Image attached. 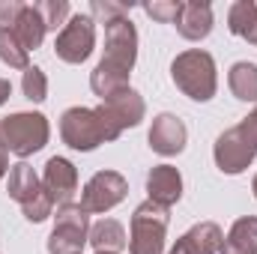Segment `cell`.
<instances>
[{
    "label": "cell",
    "mask_w": 257,
    "mask_h": 254,
    "mask_svg": "<svg viewBox=\"0 0 257 254\" xmlns=\"http://www.w3.org/2000/svg\"><path fill=\"white\" fill-rule=\"evenodd\" d=\"M138 60V30L132 18H120L105 24V54L90 72V90L105 102L128 90V75Z\"/></svg>",
    "instance_id": "obj_1"
},
{
    "label": "cell",
    "mask_w": 257,
    "mask_h": 254,
    "mask_svg": "<svg viewBox=\"0 0 257 254\" xmlns=\"http://www.w3.org/2000/svg\"><path fill=\"white\" fill-rule=\"evenodd\" d=\"M123 132L111 123V117L105 114V108H69L60 117V138L69 150L78 153H93L96 147L117 141Z\"/></svg>",
    "instance_id": "obj_2"
},
{
    "label": "cell",
    "mask_w": 257,
    "mask_h": 254,
    "mask_svg": "<svg viewBox=\"0 0 257 254\" xmlns=\"http://www.w3.org/2000/svg\"><path fill=\"white\" fill-rule=\"evenodd\" d=\"M171 78L183 96L192 102H209L218 90V69L209 51L203 48H189L174 57L171 63Z\"/></svg>",
    "instance_id": "obj_3"
},
{
    "label": "cell",
    "mask_w": 257,
    "mask_h": 254,
    "mask_svg": "<svg viewBox=\"0 0 257 254\" xmlns=\"http://www.w3.org/2000/svg\"><path fill=\"white\" fill-rule=\"evenodd\" d=\"M0 138L9 153H15L18 159H27L48 144L51 126H48L45 114H39V111H18V114H9L0 120Z\"/></svg>",
    "instance_id": "obj_4"
},
{
    "label": "cell",
    "mask_w": 257,
    "mask_h": 254,
    "mask_svg": "<svg viewBox=\"0 0 257 254\" xmlns=\"http://www.w3.org/2000/svg\"><path fill=\"white\" fill-rule=\"evenodd\" d=\"M168 209L144 200L135 206L128 221V254H165V236H168Z\"/></svg>",
    "instance_id": "obj_5"
},
{
    "label": "cell",
    "mask_w": 257,
    "mask_h": 254,
    "mask_svg": "<svg viewBox=\"0 0 257 254\" xmlns=\"http://www.w3.org/2000/svg\"><path fill=\"white\" fill-rule=\"evenodd\" d=\"M87 242H90V215L78 203L60 206L54 230L48 236V254H84Z\"/></svg>",
    "instance_id": "obj_6"
},
{
    "label": "cell",
    "mask_w": 257,
    "mask_h": 254,
    "mask_svg": "<svg viewBox=\"0 0 257 254\" xmlns=\"http://www.w3.org/2000/svg\"><path fill=\"white\" fill-rule=\"evenodd\" d=\"M93 48H96V21H93V15H87V12L72 15L63 24L57 42H54V54L63 63L78 66L93 54Z\"/></svg>",
    "instance_id": "obj_7"
},
{
    "label": "cell",
    "mask_w": 257,
    "mask_h": 254,
    "mask_svg": "<svg viewBox=\"0 0 257 254\" xmlns=\"http://www.w3.org/2000/svg\"><path fill=\"white\" fill-rule=\"evenodd\" d=\"M126 194H128V183L123 174H117V171H96L87 180L84 191H81V203L78 206L87 215H99V212H108L117 203H123Z\"/></svg>",
    "instance_id": "obj_8"
},
{
    "label": "cell",
    "mask_w": 257,
    "mask_h": 254,
    "mask_svg": "<svg viewBox=\"0 0 257 254\" xmlns=\"http://www.w3.org/2000/svg\"><path fill=\"white\" fill-rule=\"evenodd\" d=\"M254 156H257V147L239 132V126L221 132L215 147H212V159H215L218 171L227 174V177H239L242 171H248Z\"/></svg>",
    "instance_id": "obj_9"
},
{
    "label": "cell",
    "mask_w": 257,
    "mask_h": 254,
    "mask_svg": "<svg viewBox=\"0 0 257 254\" xmlns=\"http://www.w3.org/2000/svg\"><path fill=\"white\" fill-rule=\"evenodd\" d=\"M42 189L51 194V200L57 206H69L72 197L78 194V168L63 159V156H51L45 162V174H42Z\"/></svg>",
    "instance_id": "obj_10"
},
{
    "label": "cell",
    "mask_w": 257,
    "mask_h": 254,
    "mask_svg": "<svg viewBox=\"0 0 257 254\" xmlns=\"http://www.w3.org/2000/svg\"><path fill=\"white\" fill-rule=\"evenodd\" d=\"M153 153L159 156H180L186 150V141H189V132H186V123L177 117V114H159L153 117V126H150V135H147Z\"/></svg>",
    "instance_id": "obj_11"
},
{
    "label": "cell",
    "mask_w": 257,
    "mask_h": 254,
    "mask_svg": "<svg viewBox=\"0 0 257 254\" xmlns=\"http://www.w3.org/2000/svg\"><path fill=\"white\" fill-rule=\"evenodd\" d=\"M147 200L171 209L174 203H180L183 197V177L174 165H156L150 174H147Z\"/></svg>",
    "instance_id": "obj_12"
},
{
    "label": "cell",
    "mask_w": 257,
    "mask_h": 254,
    "mask_svg": "<svg viewBox=\"0 0 257 254\" xmlns=\"http://www.w3.org/2000/svg\"><path fill=\"white\" fill-rule=\"evenodd\" d=\"M102 108H105V114L111 117V123L120 129V132L141 126V120L147 117V102H144L141 93L132 90V87L123 90V93H117V96H111V99H105Z\"/></svg>",
    "instance_id": "obj_13"
},
{
    "label": "cell",
    "mask_w": 257,
    "mask_h": 254,
    "mask_svg": "<svg viewBox=\"0 0 257 254\" xmlns=\"http://www.w3.org/2000/svg\"><path fill=\"white\" fill-rule=\"evenodd\" d=\"M177 33L189 42H200L212 33V6L206 0H183V9L177 15Z\"/></svg>",
    "instance_id": "obj_14"
},
{
    "label": "cell",
    "mask_w": 257,
    "mask_h": 254,
    "mask_svg": "<svg viewBox=\"0 0 257 254\" xmlns=\"http://www.w3.org/2000/svg\"><path fill=\"white\" fill-rule=\"evenodd\" d=\"M221 242H224V233L215 221H200L189 227L180 239H177V248L183 254H218L221 251Z\"/></svg>",
    "instance_id": "obj_15"
},
{
    "label": "cell",
    "mask_w": 257,
    "mask_h": 254,
    "mask_svg": "<svg viewBox=\"0 0 257 254\" xmlns=\"http://www.w3.org/2000/svg\"><path fill=\"white\" fill-rule=\"evenodd\" d=\"M9 30L15 33V39L24 45V51H27V54H30V51H36V48L42 45L45 33H48L45 21H42L39 9H36L33 3H24V9L18 12V18H15V24H12Z\"/></svg>",
    "instance_id": "obj_16"
},
{
    "label": "cell",
    "mask_w": 257,
    "mask_h": 254,
    "mask_svg": "<svg viewBox=\"0 0 257 254\" xmlns=\"http://www.w3.org/2000/svg\"><path fill=\"white\" fill-rule=\"evenodd\" d=\"M218 254H257V215H242L230 224Z\"/></svg>",
    "instance_id": "obj_17"
},
{
    "label": "cell",
    "mask_w": 257,
    "mask_h": 254,
    "mask_svg": "<svg viewBox=\"0 0 257 254\" xmlns=\"http://www.w3.org/2000/svg\"><path fill=\"white\" fill-rule=\"evenodd\" d=\"M6 191H9V197L15 200V203H27V200H33L39 191H42V180H39V174L27 165V162H18V165H12L9 168V183H6Z\"/></svg>",
    "instance_id": "obj_18"
},
{
    "label": "cell",
    "mask_w": 257,
    "mask_h": 254,
    "mask_svg": "<svg viewBox=\"0 0 257 254\" xmlns=\"http://www.w3.org/2000/svg\"><path fill=\"white\" fill-rule=\"evenodd\" d=\"M227 30L257 48V3L254 0H236L227 9Z\"/></svg>",
    "instance_id": "obj_19"
},
{
    "label": "cell",
    "mask_w": 257,
    "mask_h": 254,
    "mask_svg": "<svg viewBox=\"0 0 257 254\" xmlns=\"http://www.w3.org/2000/svg\"><path fill=\"white\" fill-rule=\"evenodd\" d=\"M90 245H93V251L120 254L126 248V227L114 218H102V221L90 224Z\"/></svg>",
    "instance_id": "obj_20"
},
{
    "label": "cell",
    "mask_w": 257,
    "mask_h": 254,
    "mask_svg": "<svg viewBox=\"0 0 257 254\" xmlns=\"http://www.w3.org/2000/svg\"><path fill=\"white\" fill-rule=\"evenodd\" d=\"M227 87L239 102H257V63H233L227 72Z\"/></svg>",
    "instance_id": "obj_21"
},
{
    "label": "cell",
    "mask_w": 257,
    "mask_h": 254,
    "mask_svg": "<svg viewBox=\"0 0 257 254\" xmlns=\"http://www.w3.org/2000/svg\"><path fill=\"white\" fill-rule=\"evenodd\" d=\"M0 60L9 69H21V72L30 69V54L24 51V45L15 39V33L9 27H0Z\"/></svg>",
    "instance_id": "obj_22"
},
{
    "label": "cell",
    "mask_w": 257,
    "mask_h": 254,
    "mask_svg": "<svg viewBox=\"0 0 257 254\" xmlns=\"http://www.w3.org/2000/svg\"><path fill=\"white\" fill-rule=\"evenodd\" d=\"M128 12H132V3L126 0H93L90 3V15H93V21L99 24H111V21H120V18H128Z\"/></svg>",
    "instance_id": "obj_23"
},
{
    "label": "cell",
    "mask_w": 257,
    "mask_h": 254,
    "mask_svg": "<svg viewBox=\"0 0 257 254\" xmlns=\"http://www.w3.org/2000/svg\"><path fill=\"white\" fill-rule=\"evenodd\" d=\"M21 90H24V99L36 102V105L45 102L48 99V78H45V72L39 66H30L24 72V78H21Z\"/></svg>",
    "instance_id": "obj_24"
},
{
    "label": "cell",
    "mask_w": 257,
    "mask_h": 254,
    "mask_svg": "<svg viewBox=\"0 0 257 254\" xmlns=\"http://www.w3.org/2000/svg\"><path fill=\"white\" fill-rule=\"evenodd\" d=\"M33 6L39 9V15H42V21H45L48 30L63 27V21L69 18V3H66V0H39V3H33Z\"/></svg>",
    "instance_id": "obj_25"
},
{
    "label": "cell",
    "mask_w": 257,
    "mask_h": 254,
    "mask_svg": "<svg viewBox=\"0 0 257 254\" xmlns=\"http://www.w3.org/2000/svg\"><path fill=\"white\" fill-rule=\"evenodd\" d=\"M141 9L159 24H174L180 9H183V0H153V3H144Z\"/></svg>",
    "instance_id": "obj_26"
},
{
    "label": "cell",
    "mask_w": 257,
    "mask_h": 254,
    "mask_svg": "<svg viewBox=\"0 0 257 254\" xmlns=\"http://www.w3.org/2000/svg\"><path fill=\"white\" fill-rule=\"evenodd\" d=\"M21 212H24V218L27 221H33V224H42L51 212H54V200H51V194L42 189L33 200H27L24 206H21Z\"/></svg>",
    "instance_id": "obj_27"
},
{
    "label": "cell",
    "mask_w": 257,
    "mask_h": 254,
    "mask_svg": "<svg viewBox=\"0 0 257 254\" xmlns=\"http://www.w3.org/2000/svg\"><path fill=\"white\" fill-rule=\"evenodd\" d=\"M21 9H24L21 0H0V27H12Z\"/></svg>",
    "instance_id": "obj_28"
},
{
    "label": "cell",
    "mask_w": 257,
    "mask_h": 254,
    "mask_svg": "<svg viewBox=\"0 0 257 254\" xmlns=\"http://www.w3.org/2000/svg\"><path fill=\"white\" fill-rule=\"evenodd\" d=\"M239 132H242V135H245V138L257 147V108L245 117V120H242V123H239Z\"/></svg>",
    "instance_id": "obj_29"
},
{
    "label": "cell",
    "mask_w": 257,
    "mask_h": 254,
    "mask_svg": "<svg viewBox=\"0 0 257 254\" xmlns=\"http://www.w3.org/2000/svg\"><path fill=\"white\" fill-rule=\"evenodd\" d=\"M6 171H9V150H6V144L0 138V180L6 177Z\"/></svg>",
    "instance_id": "obj_30"
},
{
    "label": "cell",
    "mask_w": 257,
    "mask_h": 254,
    "mask_svg": "<svg viewBox=\"0 0 257 254\" xmlns=\"http://www.w3.org/2000/svg\"><path fill=\"white\" fill-rule=\"evenodd\" d=\"M12 96V81H6V78H0V105L6 102Z\"/></svg>",
    "instance_id": "obj_31"
},
{
    "label": "cell",
    "mask_w": 257,
    "mask_h": 254,
    "mask_svg": "<svg viewBox=\"0 0 257 254\" xmlns=\"http://www.w3.org/2000/svg\"><path fill=\"white\" fill-rule=\"evenodd\" d=\"M251 191H254V197H257V174H254V180H251Z\"/></svg>",
    "instance_id": "obj_32"
},
{
    "label": "cell",
    "mask_w": 257,
    "mask_h": 254,
    "mask_svg": "<svg viewBox=\"0 0 257 254\" xmlns=\"http://www.w3.org/2000/svg\"><path fill=\"white\" fill-rule=\"evenodd\" d=\"M171 254H183V251H180V248H177V245H174V248H171Z\"/></svg>",
    "instance_id": "obj_33"
},
{
    "label": "cell",
    "mask_w": 257,
    "mask_h": 254,
    "mask_svg": "<svg viewBox=\"0 0 257 254\" xmlns=\"http://www.w3.org/2000/svg\"><path fill=\"white\" fill-rule=\"evenodd\" d=\"M96 254H105V251H96Z\"/></svg>",
    "instance_id": "obj_34"
}]
</instances>
